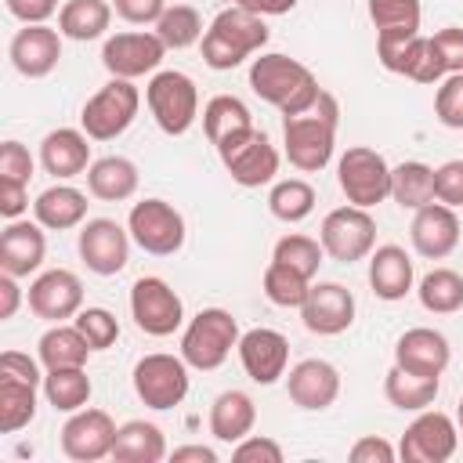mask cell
<instances>
[{
    "instance_id": "6da1fadb",
    "label": "cell",
    "mask_w": 463,
    "mask_h": 463,
    "mask_svg": "<svg viewBox=\"0 0 463 463\" xmlns=\"http://www.w3.org/2000/svg\"><path fill=\"white\" fill-rule=\"evenodd\" d=\"M250 90L271 109H279L282 116L307 112L322 94L315 72L304 61L279 54V51H260L250 61Z\"/></svg>"
},
{
    "instance_id": "7a4b0ae2",
    "label": "cell",
    "mask_w": 463,
    "mask_h": 463,
    "mask_svg": "<svg viewBox=\"0 0 463 463\" xmlns=\"http://www.w3.org/2000/svg\"><path fill=\"white\" fill-rule=\"evenodd\" d=\"M336 123H340V105L329 90H322L307 112L282 116V145L289 166H297L300 174L326 170L336 148Z\"/></svg>"
},
{
    "instance_id": "3957f363",
    "label": "cell",
    "mask_w": 463,
    "mask_h": 463,
    "mask_svg": "<svg viewBox=\"0 0 463 463\" xmlns=\"http://www.w3.org/2000/svg\"><path fill=\"white\" fill-rule=\"evenodd\" d=\"M271 33H268V22L239 4L224 7L213 14V22L206 25L203 33V61L213 69V72H232L239 69L246 58L260 54L268 47Z\"/></svg>"
},
{
    "instance_id": "277c9868",
    "label": "cell",
    "mask_w": 463,
    "mask_h": 463,
    "mask_svg": "<svg viewBox=\"0 0 463 463\" xmlns=\"http://www.w3.org/2000/svg\"><path fill=\"white\" fill-rule=\"evenodd\" d=\"M239 336L242 333H239V322L232 311L203 307L195 318H188V326L181 333V358L199 373H213L239 347Z\"/></svg>"
},
{
    "instance_id": "5b68a950",
    "label": "cell",
    "mask_w": 463,
    "mask_h": 463,
    "mask_svg": "<svg viewBox=\"0 0 463 463\" xmlns=\"http://www.w3.org/2000/svg\"><path fill=\"white\" fill-rule=\"evenodd\" d=\"M145 105L163 134L181 137L199 119V87L181 69H159L145 87Z\"/></svg>"
},
{
    "instance_id": "8992f818",
    "label": "cell",
    "mask_w": 463,
    "mask_h": 463,
    "mask_svg": "<svg viewBox=\"0 0 463 463\" xmlns=\"http://www.w3.org/2000/svg\"><path fill=\"white\" fill-rule=\"evenodd\" d=\"M141 109V90L134 87V80H119L112 76L105 87H98L80 112V130L90 141H116L119 134L130 130V123L137 119Z\"/></svg>"
},
{
    "instance_id": "52a82bcc",
    "label": "cell",
    "mask_w": 463,
    "mask_h": 463,
    "mask_svg": "<svg viewBox=\"0 0 463 463\" xmlns=\"http://www.w3.org/2000/svg\"><path fill=\"white\" fill-rule=\"evenodd\" d=\"M188 362L181 354H166V351H152L145 358L134 362V394L156 409V412H166V409H177L184 398H188Z\"/></svg>"
},
{
    "instance_id": "ba28073f",
    "label": "cell",
    "mask_w": 463,
    "mask_h": 463,
    "mask_svg": "<svg viewBox=\"0 0 463 463\" xmlns=\"http://www.w3.org/2000/svg\"><path fill=\"white\" fill-rule=\"evenodd\" d=\"M318 242L329 260H340V264L365 260L376 250V221L365 206H351V203L336 206L322 217Z\"/></svg>"
},
{
    "instance_id": "9c48e42d",
    "label": "cell",
    "mask_w": 463,
    "mask_h": 463,
    "mask_svg": "<svg viewBox=\"0 0 463 463\" xmlns=\"http://www.w3.org/2000/svg\"><path fill=\"white\" fill-rule=\"evenodd\" d=\"M217 156L224 163V170L232 174L235 184L242 188H260V184H275L279 174V148L271 145V137L257 127L228 137L217 145Z\"/></svg>"
},
{
    "instance_id": "30bf717a",
    "label": "cell",
    "mask_w": 463,
    "mask_h": 463,
    "mask_svg": "<svg viewBox=\"0 0 463 463\" xmlns=\"http://www.w3.org/2000/svg\"><path fill=\"white\" fill-rule=\"evenodd\" d=\"M336 184L351 206H376L391 199V166L383 152L369 145H351L336 163Z\"/></svg>"
},
{
    "instance_id": "8fae6325",
    "label": "cell",
    "mask_w": 463,
    "mask_h": 463,
    "mask_svg": "<svg viewBox=\"0 0 463 463\" xmlns=\"http://www.w3.org/2000/svg\"><path fill=\"white\" fill-rule=\"evenodd\" d=\"M127 232L152 257H174L184 246V235H188L181 210L174 203H166V199L134 203L130 213H127Z\"/></svg>"
},
{
    "instance_id": "7c38bea8",
    "label": "cell",
    "mask_w": 463,
    "mask_h": 463,
    "mask_svg": "<svg viewBox=\"0 0 463 463\" xmlns=\"http://www.w3.org/2000/svg\"><path fill=\"white\" fill-rule=\"evenodd\" d=\"M130 318L145 336H170L184 326V304L166 279L141 275L130 286Z\"/></svg>"
},
{
    "instance_id": "4fadbf2b",
    "label": "cell",
    "mask_w": 463,
    "mask_h": 463,
    "mask_svg": "<svg viewBox=\"0 0 463 463\" xmlns=\"http://www.w3.org/2000/svg\"><path fill=\"white\" fill-rule=\"evenodd\" d=\"M456 445H459V423L449 412L423 409L405 427L398 441V456L405 463H445L456 456Z\"/></svg>"
},
{
    "instance_id": "5bb4252c",
    "label": "cell",
    "mask_w": 463,
    "mask_h": 463,
    "mask_svg": "<svg viewBox=\"0 0 463 463\" xmlns=\"http://www.w3.org/2000/svg\"><path fill=\"white\" fill-rule=\"evenodd\" d=\"M163 58H166V43L156 36V29L116 33V36H105L101 43V65L109 69V76H119V80L152 76L159 72Z\"/></svg>"
},
{
    "instance_id": "9a60e30c",
    "label": "cell",
    "mask_w": 463,
    "mask_h": 463,
    "mask_svg": "<svg viewBox=\"0 0 463 463\" xmlns=\"http://www.w3.org/2000/svg\"><path fill=\"white\" fill-rule=\"evenodd\" d=\"M76 250H80V260L87 264V271L109 279V275H119L130 260V232L123 224H116L112 217H90L80 224Z\"/></svg>"
},
{
    "instance_id": "2e32d148",
    "label": "cell",
    "mask_w": 463,
    "mask_h": 463,
    "mask_svg": "<svg viewBox=\"0 0 463 463\" xmlns=\"http://www.w3.org/2000/svg\"><path fill=\"white\" fill-rule=\"evenodd\" d=\"M29 311L43 322H65L76 318L83 307V282L69 268H47L29 282Z\"/></svg>"
},
{
    "instance_id": "e0dca14e",
    "label": "cell",
    "mask_w": 463,
    "mask_h": 463,
    "mask_svg": "<svg viewBox=\"0 0 463 463\" xmlns=\"http://www.w3.org/2000/svg\"><path fill=\"white\" fill-rule=\"evenodd\" d=\"M116 423L105 409H80L69 412L65 427H61V452L76 463H98L105 456H112V441H116Z\"/></svg>"
},
{
    "instance_id": "ac0fdd59",
    "label": "cell",
    "mask_w": 463,
    "mask_h": 463,
    "mask_svg": "<svg viewBox=\"0 0 463 463\" xmlns=\"http://www.w3.org/2000/svg\"><path fill=\"white\" fill-rule=\"evenodd\" d=\"M239 362L246 369V376L260 387H271L286 376L289 369V340L279 333V329H268V326H257V329H246L239 336Z\"/></svg>"
},
{
    "instance_id": "d6986e66",
    "label": "cell",
    "mask_w": 463,
    "mask_h": 463,
    "mask_svg": "<svg viewBox=\"0 0 463 463\" xmlns=\"http://www.w3.org/2000/svg\"><path fill=\"white\" fill-rule=\"evenodd\" d=\"M300 318L307 333L340 336L354 322V297L340 282H311L307 300L300 304Z\"/></svg>"
},
{
    "instance_id": "ffe728a7",
    "label": "cell",
    "mask_w": 463,
    "mask_h": 463,
    "mask_svg": "<svg viewBox=\"0 0 463 463\" xmlns=\"http://www.w3.org/2000/svg\"><path fill=\"white\" fill-rule=\"evenodd\" d=\"M7 58L14 65L18 76L25 80H43L54 72V65L61 61V33L51 29L47 22L40 25H25L11 36V47H7Z\"/></svg>"
},
{
    "instance_id": "44dd1931",
    "label": "cell",
    "mask_w": 463,
    "mask_h": 463,
    "mask_svg": "<svg viewBox=\"0 0 463 463\" xmlns=\"http://www.w3.org/2000/svg\"><path fill=\"white\" fill-rule=\"evenodd\" d=\"M409 239L412 250L427 260H445L456 246H459V217L452 206L445 203H427L420 210H412V224H409Z\"/></svg>"
},
{
    "instance_id": "7402d4cb",
    "label": "cell",
    "mask_w": 463,
    "mask_h": 463,
    "mask_svg": "<svg viewBox=\"0 0 463 463\" xmlns=\"http://www.w3.org/2000/svg\"><path fill=\"white\" fill-rule=\"evenodd\" d=\"M286 394L304 412H322L340 398V373L326 358H304L286 376Z\"/></svg>"
},
{
    "instance_id": "603a6c76",
    "label": "cell",
    "mask_w": 463,
    "mask_h": 463,
    "mask_svg": "<svg viewBox=\"0 0 463 463\" xmlns=\"http://www.w3.org/2000/svg\"><path fill=\"white\" fill-rule=\"evenodd\" d=\"M449 362H452V347H449L445 333H438L430 326H412L394 344V365H402L405 373L441 376L449 369Z\"/></svg>"
},
{
    "instance_id": "cb8c5ba5",
    "label": "cell",
    "mask_w": 463,
    "mask_h": 463,
    "mask_svg": "<svg viewBox=\"0 0 463 463\" xmlns=\"http://www.w3.org/2000/svg\"><path fill=\"white\" fill-rule=\"evenodd\" d=\"M47 257V235L40 221H7V228L0 232V271L25 279L33 271H40Z\"/></svg>"
},
{
    "instance_id": "d4e9b609",
    "label": "cell",
    "mask_w": 463,
    "mask_h": 463,
    "mask_svg": "<svg viewBox=\"0 0 463 463\" xmlns=\"http://www.w3.org/2000/svg\"><path fill=\"white\" fill-rule=\"evenodd\" d=\"M90 137L76 127H58L40 141V166L54 177V181H69L87 174L90 166Z\"/></svg>"
},
{
    "instance_id": "484cf974",
    "label": "cell",
    "mask_w": 463,
    "mask_h": 463,
    "mask_svg": "<svg viewBox=\"0 0 463 463\" xmlns=\"http://www.w3.org/2000/svg\"><path fill=\"white\" fill-rule=\"evenodd\" d=\"M416 282V268H412V257L394 246V242H383L369 253V286L380 300H402Z\"/></svg>"
},
{
    "instance_id": "4316f807",
    "label": "cell",
    "mask_w": 463,
    "mask_h": 463,
    "mask_svg": "<svg viewBox=\"0 0 463 463\" xmlns=\"http://www.w3.org/2000/svg\"><path fill=\"white\" fill-rule=\"evenodd\" d=\"M87 195L65 181L43 188L33 203V217L47 228V232H69V228H80L87 221Z\"/></svg>"
},
{
    "instance_id": "83f0119b",
    "label": "cell",
    "mask_w": 463,
    "mask_h": 463,
    "mask_svg": "<svg viewBox=\"0 0 463 463\" xmlns=\"http://www.w3.org/2000/svg\"><path fill=\"white\" fill-rule=\"evenodd\" d=\"M253 423H257V405L246 391H221L210 405V434L224 445H235L242 441L246 434H253Z\"/></svg>"
},
{
    "instance_id": "f1b7e54d",
    "label": "cell",
    "mask_w": 463,
    "mask_h": 463,
    "mask_svg": "<svg viewBox=\"0 0 463 463\" xmlns=\"http://www.w3.org/2000/svg\"><path fill=\"white\" fill-rule=\"evenodd\" d=\"M137 166L127 156H101L87 166V192L101 203H127L137 192Z\"/></svg>"
},
{
    "instance_id": "f546056e",
    "label": "cell",
    "mask_w": 463,
    "mask_h": 463,
    "mask_svg": "<svg viewBox=\"0 0 463 463\" xmlns=\"http://www.w3.org/2000/svg\"><path fill=\"white\" fill-rule=\"evenodd\" d=\"M112 459H119V463H159V459H166V438L148 420H127L116 430Z\"/></svg>"
},
{
    "instance_id": "4dcf8cb0",
    "label": "cell",
    "mask_w": 463,
    "mask_h": 463,
    "mask_svg": "<svg viewBox=\"0 0 463 463\" xmlns=\"http://www.w3.org/2000/svg\"><path fill=\"white\" fill-rule=\"evenodd\" d=\"M438 391H441V376H416V373H405L402 365H391L383 376V398L402 412L430 409L438 402Z\"/></svg>"
},
{
    "instance_id": "1f68e13d",
    "label": "cell",
    "mask_w": 463,
    "mask_h": 463,
    "mask_svg": "<svg viewBox=\"0 0 463 463\" xmlns=\"http://www.w3.org/2000/svg\"><path fill=\"white\" fill-rule=\"evenodd\" d=\"M40 391L54 412H80V409H87L94 383L83 365H65V369H47Z\"/></svg>"
},
{
    "instance_id": "d6a6232c",
    "label": "cell",
    "mask_w": 463,
    "mask_h": 463,
    "mask_svg": "<svg viewBox=\"0 0 463 463\" xmlns=\"http://www.w3.org/2000/svg\"><path fill=\"white\" fill-rule=\"evenodd\" d=\"M112 22V4L105 0H65L58 11V33L69 40H101Z\"/></svg>"
},
{
    "instance_id": "836d02e7",
    "label": "cell",
    "mask_w": 463,
    "mask_h": 463,
    "mask_svg": "<svg viewBox=\"0 0 463 463\" xmlns=\"http://www.w3.org/2000/svg\"><path fill=\"white\" fill-rule=\"evenodd\" d=\"M250 127H253V116H250L246 101L235 98V94H213V98L203 105V130H206V141H210L213 148H217L221 141L235 137V134L250 130Z\"/></svg>"
},
{
    "instance_id": "e575fe53",
    "label": "cell",
    "mask_w": 463,
    "mask_h": 463,
    "mask_svg": "<svg viewBox=\"0 0 463 463\" xmlns=\"http://www.w3.org/2000/svg\"><path fill=\"white\" fill-rule=\"evenodd\" d=\"M36 354H40V365H43V369L87 365L90 344H87V336L76 329V322H72V326H65V322H54V326H51V329L40 336V344H36Z\"/></svg>"
},
{
    "instance_id": "d590c367",
    "label": "cell",
    "mask_w": 463,
    "mask_h": 463,
    "mask_svg": "<svg viewBox=\"0 0 463 463\" xmlns=\"http://www.w3.org/2000/svg\"><path fill=\"white\" fill-rule=\"evenodd\" d=\"M391 72H394V76H405V80H412V83H441V80L449 76L445 58H441L434 36H423V33L409 40V47L402 51V58L394 61Z\"/></svg>"
},
{
    "instance_id": "8d00e7d4",
    "label": "cell",
    "mask_w": 463,
    "mask_h": 463,
    "mask_svg": "<svg viewBox=\"0 0 463 463\" xmlns=\"http://www.w3.org/2000/svg\"><path fill=\"white\" fill-rule=\"evenodd\" d=\"M391 199L402 210H420V206L434 203V166H427L420 159H405V163L391 166Z\"/></svg>"
},
{
    "instance_id": "74e56055",
    "label": "cell",
    "mask_w": 463,
    "mask_h": 463,
    "mask_svg": "<svg viewBox=\"0 0 463 463\" xmlns=\"http://www.w3.org/2000/svg\"><path fill=\"white\" fill-rule=\"evenodd\" d=\"M36 391L40 383L0 373V430L4 434H18L36 420Z\"/></svg>"
},
{
    "instance_id": "f35d334b",
    "label": "cell",
    "mask_w": 463,
    "mask_h": 463,
    "mask_svg": "<svg viewBox=\"0 0 463 463\" xmlns=\"http://www.w3.org/2000/svg\"><path fill=\"white\" fill-rule=\"evenodd\" d=\"M416 297L430 315H456L463 307V275L452 268H430L420 279Z\"/></svg>"
},
{
    "instance_id": "ab89813d",
    "label": "cell",
    "mask_w": 463,
    "mask_h": 463,
    "mask_svg": "<svg viewBox=\"0 0 463 463\" xmlns=\"http://www.w3.org/2000/svg\"><path fill=\"white\" fill-rule=\"evenodd\" d=\"M315 188L304 181V177H286V181H275L271 192H268V210L275 221L282 224H300L311 217L315 210Z\"/></svg>"
},
{
    "instance_id": "60d3db41",
    "label": "cell",
    "mask_w": 463,
    "mask_h": 463,
    "mask_svg": "<svg viewBox=\"0 0 463 463\" xmlns=\"http://www.w3.org/2000/svg\"><path fill=\"white\" fill-rule=\"evenodd\" d=\"M203 33H206L203 14H199L195 7H188V4L166 7V11L159 14V22H156V36L166 43V51H184V47L199 43Z\"/></svg>"
},
{
    "instance_id": "b9f144b4",
    "label": "cell",
    "mask_w": 463,
    "mask_h": 463,
    "mask_svg": "<svg viewBox=\"0 0 463 463\" xmlns=\"http://www.w3.org/2000/svg\"><path fill=\"white\" fill-rule=\"evenodd\" d=\"M260 286H264V297H268L275 307H297V311H300V304L307 300L311 279H304L300 271H293V268L282 264V260H271V264L264 268Z\"/></svg>"
},
{
    "instance_id": "7bdbcfd3",
    "label": "cell",
    "mask_w": 463,
    "mask_h": 463,
    "mask_svg": "<svg viewBox=\"0 0 463 463\" xmlns=\"http://www.w3.org/2000/svg\"><path fill=\"white\" fill-rule=\"evenodd\" d=\"M322 257H326L322 242H318V239H311V235H300V232L282 235V239L275 242V250H271V260L289 264V268H293V271H300L304 279H315V275H318Z\"/></svg>"
},
{
    "instance_id": "ee69618b",
    "label": "cell",
    "mask_w": 463,
    "mask_h": 463,
    "mask_svg": "<svg viewBox=\"0 0 463 463\" xmlns=\"http://www.w3.org/2000/svg\"><path fill=\"white\" fill-rule=\"evenodd\" d=\"M420 0H369V22L376 33H420Z\"/></svg>"
},
{
    "instance_id": "f6af8a7d",
    "label": "cell",
    "mask_w": 463,
    "mask_h": 463,
    "mask_svg": "<svg viewBox=\"0 0 463 463\" xmlns=\"http://www.w3.org/2000/svg\"><path fill=\"white\" fill-rule=\"evenodd\" d=\"M72 322L87 336L90 351H109L119 340V322H116V315L109 307H80V315Z\"/></svg>"
},
{
    "instance_id": "bcb514c9",
    "label": "cell",
    "mask_w": 463,
    "mask_h": 463,
    "mask_svg": "<svg viewBox=\"0 0 463 463\" xmlns=\"http://www.w3.org/2000/svg\"><path fill=\"white\" fill-rule=\"evenodd\" d=\"M434 116L449 130H463V72H449L434 94Z\"/></svg>"
},
{
    "instance_id": "7dc6e473",
    "label": "cell",
    "mask_w": 463,
    "mask_h": 463,
    "mask_svg": "<svg viewBox=\"0 0 463 463\" xmlns=\"http://www.w3.org/2000/svg\"><path fill=\"white\" fill-rule=\"evenodd\" d=\"M434 199L452 210L463 206V159H449L434 166Z\"/></svg>"
},
{
    "instance_id": "c3c4849f",
    "label": "cell",
    "mask_w": 463,
    "mask_h": 463,
    "mask_svg": "<svg viewBox=\"0 0 463 463\" xmlns=\"http://www.w3.org/2000/svg\"><path fill=\"white\" fill-rule=\"evenodd\" d=\"M235 463H282V445L264 438V434H246L242 441L232 445Z\"/></svg>"
},
{
    "instance_id": "681fc988",
    "label": "cell",
    "mask_w": 463,
    "mask_h": 463,
    "mask_svg": "<svg viewBox=\"0 0 463 463\" xmlns=\"http://www.w3.org/2000/svg\"><path fill=\"white\" fill-rule=\"evenodd\" d=\"M29 177H33V156H29V148L22 145V141H4L0 145V181H22V184H29Z\"/></svg>"
},
{
    "instance_id": "f907efd6",
    "label": "cell",
    "mask_w": 463,
    "mask_h": 463,
    "mask_svg": "<svg viewBox=\"0 0 463 463\" xmlns=\"http://www.w3.org/2000/svg\"><path fill=\"white\" fill-rule=\"evenodd\" d=\"M112 11L130 25H156L166 11V0H112Z\"/></svg>"
},
{
    "instance_id": "816d5d0a",
    "label": "cell",
    "mask_w": 463,
    "mask_h": 463,
    "mask_svg": "<svg viewBox=\"0 0 463 463\" xmlns=\"http://www.w3.org/2000/svg\"><path fill=\"white\" fill-rule=\"evenodd\" d=\"M347 456H351V463H394L398 449L387 438H380V434H365V438H358L351 445Z\"/></svg>"
},
{
    "instance_id": "f5cc1de1",
    "label": "cell",
    "mask_w": 463,
    "mask_h": 463,
    "mask_svg": "<svg viewBox=\"0 0 463 463\" xmlns=\"http://www.w3.org/2000/svg\"><path fill=\"white\" fill-rule=\"evenodd\" d=\"M4 7H7V14L18 18L22 25H40V22H47L54 11H61L58 0H4Z\"/></svg>"
},
{
    "instance_id": "db71d44e",
    "label": "cell",
    "mask_w": 463,
    "mask_h": 463,
    "mask_svg": "<svg viewBox=\"0 0 463 463\" xmlns=\"http://www.w3.org/2000/svg\"><path fill=\"white\" fill-rule=\"evenodd\" d=\"M434 43L445 58V69L449 72H463V29L459 25H445L434 33Z\"/></svg>"
},
{
    "instance_id": "11a10c76",
    "label": "cell",
    "mask_w": 463,
    "mask_h": 463,
    "mask_svg": "<svg viewBox=\"0 0 463 463\" xmlns=\"http://www.w3.org/2000/svg\"><path fill=\"white\" fill-rule=\"evenodd\" d=\"M0 373H4V376H18V380H29V383H40V387H43L40 365H36V358H29L25 351H4V354H0Z\"/></svg>"
},
{
    "instance_id": "9f6ffc18",
    "label": "cell",
    "mask_w": 463,
    "mask_h": 463,
    "mask_svg": "<svg viewBox=\"0 0 463 463\" xmlns=\"http://www.w3.org/2000/svg\"><path fill=\"white\" fill-rule=\"evenodd\" d=\"M29 210V184L22 181H0V213L7 221H18Z\"/></svg>"
},
{
    "instance_id": "6f0895ef",
    "label": "cell",
    "mask_w": 463,
    "mask_h": 463,
    "mask_svg": "<svg viewBox=\"0 0 463 463\" xmlns=\"http://www.w3.org/2000/svg\"><path fill=\"white\" fill-rule=\"evenodd\" d=\"M18 304H22V286H18V279L7 275V271H0V322L14 318Z\"/></svg>"
},
{
    "instance_id": "680465c9",
    "label": "cell",
    "mask_w": 463,
    "mask_h": 463,
    "mask_svg": "<svg viewBox=\"0 0 463 463\" xmlns=\"http://www.w3.org/2000/svg\"><path fill=\"white\" fill-rule=\"evenodd\" d=\"M239 7L260 14V18H271V14H289L297 7V0H235Z\"/></svg>"
},
{
    "instance_id": "91938a15",
    "label": "cell",
    "mask_w": 463,
    "mask_h": 463,
    "mask_svg": "<svg viewBox=\"0 0 463 463\" xmlns=\"http://www.w3.org/2000/svg\"><path fill=\"white\" fill-rule=\"evenodd\" d=\"M170 459L174 463H188V459H195V463H217V452L210 445H181V449L170 452Z\"/></svg>"
},
{
    "instance_id": "94428289",
    "label": "cell",
    "mask_w": 463,
    "mask_h": 463,
    "mask_svg": "<svg viewBox=\"0 0 463 463\" xmlns=\"http://www.w3.org/2000/svg\"><path fill=\"white\" fill-rule=\"evenodd\" d=\"M456 423H459V434H463V398H459V405H456Z\"/></svg>"
}]
</instances>
